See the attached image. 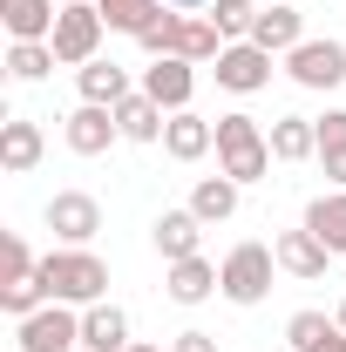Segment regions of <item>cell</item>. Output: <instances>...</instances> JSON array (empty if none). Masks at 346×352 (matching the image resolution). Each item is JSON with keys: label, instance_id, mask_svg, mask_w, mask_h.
I'll return each mask as SVG.
<instances>
[{"label": "cell", "instance_id": "cell-2", "mask_svg": "<svg viewBox=\"0 0 346 352\" xmlns=\"http://www.w3.org/2000/svg\"><path fill=\"white\" fill-rule=\"evenodd\" d=\"M136 41H143V54H150V61H156V54H176V61H197V68H204V61H217V54H224L217 21H211V14H183V7H163V14L136 34Z\"/></svg>", "mask_w": 346, "mask_h": 352}, {"label": "cell", "instance_id": "cell-12", "mask_svg": "<svg viewBox=\"0 0 346 352\" xmlns=\"http://www.w3.org/2000/svg\"><path fill=\"white\" fill-rule=\"evenodd\" d=\"M272 251H278V271H285V278H305V285H312V278H326V264H333V251H326L305 223H299V230H278V237H272Z\"/></svg>", "mask_w": 346, "mask_h": 352}, {"label": "cell", "instance_id": "cell-33", "mask_svg": "<svg viewBox=\"0 0 346 352\" xmlns=\"http://www.w3.org/2000/svg\"><path fill=\"white\" fill-rule=\"evenodd\" d=\"M163 7H183V14H204L211 0H163Z\"/></svg>", "mask_w": 346, "mask_h": 352}, {"label": "cell", "instance_id": "cell-26", "mask_svg": "<svg viewBox=\"0 0 346 352\" xmlns=\"http://www.w3.org/2000/svg\"><path fill=\"white\" fill-rule=\"evenodd\" d=\"M48 68H61V61H54V41H14L7 47V75H14V82H41Z\"/></svg>", "mask_w": 346, "mask_h": 352}, {"label": "cell", "instance_id": "cell-5", "mask_svg": "<svg viewBox=\"0 0 346 352\" xmlns=\"http://www.w3.org/2000/svg\"><path fill=\"white\" fill-rule=\"evenodd\" d=\"M217 271H224V298H231V305H258V298H272L278 251H272V244H238Z\"/></svg>", "mask_w": 346, "mask_h": 352}, {"label": "cell", "instance_id": "cell-8", "mask_svg": "<svg viewBox=\"0 0 346 352\" xmlns=\"http://www.w3.org/2000/svg\"><path fill=\"white\" fill-rule=\"evenodd\" d=\"M285 75L299 88H340L346 82V41H299L285 54Z\"/></svg>", "mask_w": 346, "mask_h": 352}, {"label": "cell", "instance_id": "cell-25", "mask_svg": "<svg viewBox=\"0 0 346 352\" xmlns=\"http://www.w3.org/2000/svg\"><path fill=\"white\" fill-rule=\"evenodd\" d=\"M238 190H245V183H231L224 170H217V176H197V190H190V210H197L204 223H224L231 210H238Z\"/></svg>", "mask_w": 346, "mask_h": 352}, {"label": "cell", "instance_id": "cell-23", "mask_svg": "<svg viewBox=\"0 0 346 352\" xmlns=\"http://www.w3.org/2000/svg\"><path fill=\"white\" fill-rule=\"evenodd\" d=\"M305 230L333 251V258H346V190H333V197H312L305 204Z\"/></svg>", "mask_w": 346, "mask_h": 352}, {"label": "cell", "instance_id": "cell-15", "mask_svg": "<svg viewBox=\"0 0 346 352\" xmlns=\"http://www.w3.org/2000/svg\"><path fill=\"white\" fill-rule=\"evenodd\" d=\"M41 149H48L41 122H28V116H7V122H0V170L7 176H28L41 163Z\"/></svg>", "mask_w": 346, "mask_h": 352}, {"label": "cell", "instance_id": "cell-34", "mask_svg": "<svg viewBox=\"0 0 346 352\" xmlns=\"http://www.w3.org/2000/svg\"><path fill=\"white\" fill-rule=\"evenodd\" d=\"M319 352H346V332H333V339H326V346H319Z\"/></svg>", "mask_w": 346, "mask_h": 352}, {"label": "cell", "instance_id": "cell-1", "mask_svg": "<svg viewBox=\"0 0 346 352\" xmlns=\"http://www.w3.org/2000/svg\"><path fill=\"white\" fill-rule=\"evenodd\" d=\"M41 285H48V305H102V292H109V264L95 258L88 244H61V251H48L41 258Z\"/></svg>", "mask_w": 346, "mask_h": 352}, {"label": "cell", "instance_id": "cell-10", "mask_svg": "<svg viewBox=\"0 0 346 352\" xmlns=\"http://www.w3.org/2000/svg\"><path fill=\"white\" fill-rule=\"evenodd\" d=\"M143 95L150 102H163V109H190V95H197V61H176V54H156L150 68H143Z\"/></svg>", "mask_w": 346, "mask_h": 352}, {"label": "cell", "instance_id": "cell-21", "mask_svg": "<svg viewBox=\"0 0 346 352\" xmlns=\"http://www.w3.org/2000/svg\"><path fill=\"white\" fill-rule=\"evenodd\" d=\"M75 82H82V102H102V109H116L123 95H136L130 68H123V61H102V54H95L88 68H75Z\"/></svg>", "mask_w": 346, "mask_h": 352}, {"label": "cell", "instance_id": "cell-36", "mask_svg": "<svg viewBox=\"0 0 346 352\" xmlns=\"http://www.w3.org/2000/svg\"><path fill=\"white\" fill-rule=\"evenodd\" d=\"M333 318H340V332H346V305H340V311H333Z\"/></svg>", "mask_w": 346, "mask_h": 352}, {"label": "cell", "instance_id": "cell-22", "mask_svg": "<svg viewBox=\"0 0 346 352\" xmlns=\"http://www.w3.org/2000/svg\"><path fill=\"white\" fill-rule=\"evenodd\" d=\"M319 156V122L312 116H278L272 122V163H305Z\"/></svg>", "mask_w": 346, "mask_h": 352}, {"label": "cell", "instance_id": "cell-14", "mask_svg": "<svg viewBox=\"0 0 346 352\" xmlns=\"http://www.w3.org/2000/svg\"><path fill=\"white\" fill-rule=\"evenodd\" d=\"M252 41H258L265 54H292V47L305 41V14H299V7H285V0H265L258 21H252Z\"/></svg>", "mask_w": 346, "mask_h": 352}, {"label": "cell", "instance_id": "cell-29", "mask_svg": "<svg viewBox=\"0 0 346 352\" xmlns=\"http://www.w3.org/2000/svg\"><path fill=\"white\" fill-rule=\"evenodd\" d=\"M204 14L217 21V34H224V41H252V21H258V7H252V0H211Z\"/></svg>", "mask_w": 346, "mask_h": 352}, {"label": "cell", "instance_id": "cell-9", "mask_svg": "<svg viewBox=\"0 0 346 352\" xmlns=\"http://www.w3.org/2000/svg\"><path fill=\"white\" fill-rule=\"evenodd\" d=\"M48 230H54L61 244H88V237L102 230V204H95L88 190H54V197H48Z\"/></svg>", "mask_w": 346, "mask_h": 352}, {"label": "cell", "instance_id": "cell-32", "mask_svg": "<svg viewBox=\"0 0 346 352\" xmlns=\"http://www.w3.org/2000/svg\"><path fill=\"white\" fill-rule=\"evenodd\" d=\"M170 352H217V339H211V332H176Z\"/></svg>", "mask_w": 346, "mask_h": 352}, {"label": "cell", "instance_id": "cell-31", "mask_svg": "<svg viewBox=\"0 0 346 352\" xmlns=\"http://www.w3.org/2000/svg\"><path fill=\"white\" fill-rule=\"evenodd\" d=\"M34 271H41V258H34L21 237H7V278H0V285H14V278H34Z\"/></svg>", "mask_w": 346, "mask_h": 352}, {"label": "cell", "instance_id": "cell-4", "mask_svg": "<svg viewBox=\"0 0 346 352\" xmlns=\"http://www.w3.org/2000/svg\"><path fill=\"white\" fill-rule=\"evenodd\" d=\"M102 34H109V21H102V7L95 0H61V21H54V61L61 68H88L95 54H102Z\"/></svg>", "mask_w": 346, "mask_h": 352}, {"label": "cell", "instance_id": "cell-19", "mask_svg": "<svg viewBox=\"0 0 346 352\" xmlns=\"http://www.w3.org/2000/svg\"><path fill=\"white\" fill-rule=\"evenodd\" d=\"M54 21H61L54 0H0V28H7L14 41H48Z\"/></svg>", "mask_w": 346, "mask_h": 352}, {"label": "cell", "instance_id": "cell-13", "mask_svg": "<svg viewBox=\"0 0 346 352\" xmlns=\"http://www.w3.org/2000/svg\"><path fill=\"white\" fill-rule=\"evenodd\" d=\"M61 135H68V149H75V156H102V149L123 135V122H116V109H102V102H82V109L61 122Z\"/></svg>", "mask_w": 346, "mask_h": 352}, {"label": "cell", "instance_id": "cell-6", "mask_svg": "<svg viewBox=\"0 0 346 352\" xmlns=\"http://www.w3.org/2000/svg\"><path fill=\"white\" fill-rule=\"evenodd\" d=\"M82 346V311L75 305H41L14 318V352H75Z\"/></svg>", "mask_w": 346, "mask_h": 352}, {"label": "cell", "instance_id": "cell-17", "mask_svg": "<svg viewBox=\"0 0 346 352\" xmlns=\"http://www.w3.org/2000/svg\"><path fill=\"white\" fill-rule=\"evenodd\" d=\"M82 346H88V352H130V346H136V339H130V311L109 305V298H102V305H88V311H82Z\"/></svg>", "mask_w": 346, "mask_h": 352}, {"label": "cell", "instance_id": "cell-28", "mask_svg": "<svg viewBox=\"0 0 346 352\" xmlns=\"http://www.w3.org/2000/svg\"><path fill=\"white\" fill-rule=\"evenodd\" d=\"M333 332H340V318H326V311H292V318H285V339H292V352H319Z\"/></svg>", "mask_w": 346, "mask_h": 352}, {"label": "cell", "instance_id": "cell-11", "mask_svg": "<svg viewBox=\"0 0 346 352\" xmlns=\"http://www.w3.org/2000/svg\"><path fill=\"white\" fill-rule=\"evenodd\" d=\"M163 292H170V305H204L211 292H224V271H217L204 251H197V258H176L170 271H163Z\"/></svg>", "mask_w": 346, "mask_h": 352}, {"label": "cell", "instance_id": "cell-37", "mask_svg": "<svg viewBox=\"0 0 346 352\" xmlns=\"http://www.w3.org/2000/svg\"><path fill=\"white\" fill-rule=\"evenodd\" d=\"M75 352H88V346H75Z\"/></svg>", "mask_w": 346, "mask_h": 352}, {"label": "cell", "instance_id": "cell-18", "mask_svg": "<svg viewBox=\"0 0 346 352\" xmlns=\"http://www.w3.org/2000/svg\"><path fill=\"white\" fill-rule=\"evenodd\" d=\"M163 149H170V163H197V156H211V149H217V122L190 116V109H176L170 129H163Z\"/></svg>", "mask_w": 346, "mask_h": 352}, {"label": "cell", "instance_id": "cell-30", "mask_svg": "<svg viewBox=\"0 0 346 352\" xmlns=\"http://www.w3.org/2000/svg\"><path fill=\"white\" fill-rule=\"evenodd\" d=\"M41 305H48L41 271H34V278H14V285H0V311H7V318H28V311H41Z\"/></svg>", "mask_w": 346, "mask_h": 352}, {"label": "cell", "instance_id": "cell-20", "mask_svg": "<svg viewBox=\"0 0 346 352\" xmlns=\"http://www.w3.org/2000/svg\"><path fill=\"white\" fill-rule=\"evenodd\" d=\"M116 122H123V135H130V142H163L170 109H163V102H150V95L136 88V95H123V102H116Z\"/></svg>", "mask_w": 346, "mask_h": 352}, {"label": "cell", "instance_id": "cell-16", "mask_svg": "<svg viewBox=\"0 0 346 352\" xmlns=\"http://www.w3.org/2000/svg\"><path fill=\"white\" fill-rule=\"evenodd\" d=\"M150 237H156V251H163V264H176V258H197V244H204V217H197L190 204H183V210H163Z\"/></svg>", "mask_w": 346, "mask_h": 352}, {"label": "cell", "instance_id": "cell-27", "mask_svg": "<svg viewBox=\"0 0 346 352\" xmlns=\"http://www.w3.org/2000/svg\"><path fill=\"white\" fill-rule=\"evenodd\" d=\"M102 7V21L116 28V34H143L156 14H163V0H95Z\"/></svg>", "mask_w": 346, "mask_h": 352}, {"label": "cell", "instance_id": "cell-7", "mask_svg": "<svg viewBox=\"0 0 346 352\" xmlns=\"http://www.w3.org/2000/svg\"><path fill=\"white\" fill-rule=\"evenodd\" d=\"M272 61L278 54H265L258 41H224V54H217V88H231V95H258V88H272Z\"/></svg>", "mask_w": 346, "mask_h": 352}, {"label": "cell", "instance_id": "cell-35", "mask_svg": "<svg viewBox=\"0 0 346 352\" xmlns=\"http://www.w3.org/2000/svg\"><path fill=\"white\" fill-rule=\"evenodd\" d=\"M130 352H163V346H143V339H136V346H130Z\"/></svg>", "mask_w": 346, "mask_h": 352}, {"label": "cell", "instance_id": "cell-24", "mask_svg": "<svg viewBox=\"0 0 346 352\" xmlns=\"http://www.w3.org/2000/svg\"><path fill=\"white\" fill-rule=\"evenodd\" d=\"M319 170H326L333 190H346V109L319 116Z\"/></svg>", "mask_w": 346, "mask_h": 352}, {"label": "cell", "instance_id": "cell-3", "mask_svg": "<svg viewBox=\"0 0 346 352\" xmlns=\"http://www.w3.org/2000/svg\"><path fill=\"white\" fill-rule=\"evenodd\" d=\"M217 170L231 183H258L272 170V135L252 116H217Z\"/></svg>", "mask_w": 346, "mask_h": 352}]
</instances>
